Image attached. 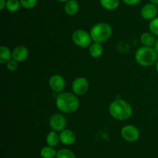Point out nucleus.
I'll return each mask as SVG.
<instances>
[{"mask_svg": "<svg viewBox=\"0 0 158 158\" xmlns=\"http://www.w3.org/2000/svg\"><path fill=\"white\" fill-rule=\"evenodd\" d=\"M57 151L52 147H44L40 150V156L42 158H56Z\"/></svg>", "mask_w": 158, "mask_h": 158, "instance_id": "18", "label": "nucleus"}, {"mask_svg": "<svg viewBox=\"0 0 158 158\" xmlns=\"http://www.w3.org/2000/svg\"><path fill=\"white\" fill-rule=\"evenodd\" d=\"M12 58V53L7 46H0V63L6 64Z\"/></svg>", "mask_w": 158, "mask_h": 158, "instance_id": "16", "label": "nucleus"}, {"mask_svg": "<svg viewBox=\"0 0 158 158\" xmlns=\"http://www.w3.org/2000/svg\"><path fill=\"white\" fill-rule=\"evenodd\" d=\"M150 1H151L152 3H154V4L158 5V0H150Z\"/></svg>", "mask_w": 158, "mask_h": 158, "instance_id": "28", "label": "nucleus"}, {"mask_svg": "<svg viewBox=\"0 0 158 158\" xmlns=\"http://www.w3.org/2000/svg\"><path fill=\"white\" fill-rule=\"evenodd\" d=\"M156 70H157V71L158 73V60L157 61V63H156Z\"/></svg>", "mask_w": 158, "mask_h": 158, "instance_id": "30", "label": "nucleus"}, {"mask_svg": "<svg viewBox=\"0 0 158 158\" xmlns=\"http://www.w3.org/2000/svg\"><path fill=\"white\" fill-rule=\"evenodd\" d=\"M154 49H155V50L157 51L158 54V39L156 40V43L155 45H154Z\"/></svg>", "mask_w": 158, "mask_h": 158, "instance_id": "27", "label": "nucleus"}, {"mask_svg": "<svg viewBox=\"0 0 158 158\" xmlns=\"http://www.w3.org/2000/svg\"><path fill=\"white\" fill-rule=\"evenodd\" d=\"M140 41L143 46L153 47L156 43V39L154 34L151 33H143L140 36Z\"/></svg>", "mask_w": 158, "mask_h": 158, "instance_id": "14", "label": "nucleus"}, {"mask_svg": "<svg viewBox=\"0 0 158 158\" xmlns=\"http://www.w3.org/2000/svg\"><path fill=\"white\" fill-rule=\"evenodd\" d=\"M110 114L117 120H127L133 114L131 104L123 99H117L110 103L109 106Z\"/></svg>", "mask_w": 158, "mask_h": 158, "instance_id": "2", "label": "nucleus"}, {"mask_svg": "<svg viewBox=\"0 0 158 158\" xmlns=\"http://www.w3.org/2000/svg\"><path fill=\"white\" fill-rule=\"evenodd\" d=\"M158 12V9L157 5L154 3H148L145 5L140 11V15L144 20H152L156 18Z\"/></svg>", "mask_w": 158, "mask_h": 158, "instance_id": "10", "label": "nucleus"}, {"mask_svg": "<svg viewBox=\"0 0 158 158\" xmlns=\"http://www.w3.org/2000/svg\"><path fill=\"white\" fill-rule=\"evenodd\" d=\"M29 56V50L25 46H19L12 50V59L17 62H23Z\"/></svg>", "mask_w": 158, "mask_h": 158, "instance_id": "11", "label": "nucleus"}, {"mask_svg": "<svg viewBox=\"0 0 158 158\" xmlns=\"http://www.w3.org/2000/svg\"><path fill=\"white\" fill-rule=\"evenodd\" d=\"M141 1L142 0H123V2L128 6H135V5L140 3Z\"/></svg>", "mask_w": 158, "mask_h": 158, "instance_id": "25", "label": "nucleus"}, {"mask_svg": "<svg viewBox=\"0 0 158 158\" xmlns=\"http://www.w3.org/2000/svg\"><path fill=\"white\" fill-rule=\"evenodd\" d=\"M121 136L127 142H135L140 137V131L133 125H125L122 128Z\"/></svg>", "mask_w": 158, "mask_h": 158, "instance_id": "6", "label": "nucleus"}, {"mask_svg": "<svg viewBox=\"0 0 158 158\" xmlns=\"http://www.w3.org/2000/svg\"><path fill=\"white\" fill-rule=\"evenodd\" d=\"M89 52L91 57H94V58H97V57H100L103 54V47L101 43L94 42L89 46Z\"/></svg>", "mask_w": 158, "mask_h": 158, "instance_id": "15", "label": "nucleus"}, {"mask_svg": "<svg viewBox=\"0 0 158 158\" xmlns=\"http://www.w3.org/2000/svg\"><path fill=\"white\" fill-rule=\"evenodd\" d=\"M57 1H59V2H67V1H69V0H57Z\"/></svg>", "mask_w": 158, "mask_h": 158, "instance_id": "29", "label": "nucleus"}, {"mask_svg": "<svg viewBox=\"0 0 158 158\" xmlns=\"http://www.w3.org/2000/svg\"><path fill=\"white\" fill-rule=\"evenodd\" d=\"M49 87L52 91L57 93H61L64 90L66 82L64 78L60 74H54L49 79Z\"/></svg>", "mask_w": 158, "mask_h": 158, "instance_id": "9", "label": "nucleus"}, {"mask_svg": "<svg viewBox=\"0 0 158 158\" xmlns=\"http://www.w3.org/2000/svg\"><path fill=\"white\" fill-rule=\"evenodd\" d=\"M113 33L112 27L108 23H99L94 25L90 29V37L96 43H103L111 37Z\"/></svg>", "mask_w": 158, "mask_h": 158, "instance_id": "4", "label": "nucleus"}, {"mask_svg": "<svg viewBox=\"0 0 158 158\" xmlns=\"http://www.w3.org/2000/svg\"><path fill=\"white\" fill-rule=\"evenodd\" d=\"M79 8V3L77 0H69L65 4L64 10L68 15H74L78 12Z\"/></svg>", "mask_w": 158, "mask_h": 158, "instance_id": "13", "label": "nucleus"}, {"mask_svg": "<svg viewBox=\"0 0 158 158\" xmlns=\"http://www.w3.org/2000/svg\"><path fill=\"white\" fill-rule=\"evenodd\" d=\"M59 142H60V134H58L56 131L52 130L48 133L47 136H46V143L48 146L54 147L58 145Z\"/></svg>", "mask_w": 158, "mask_h": 158, "instance_id": "17", "label": "nucleus"}, {"mask_svg": "<svg viewBox=\"0 0 158 158\" xmlns=\"http://www.w3.org/2000/svg\"><path fill=\"white\" fill-rule=\"evenodd\" d=\"M60 142L66 146H70L76 141V134L71 129H63L60 133Z\"/></svg>", "mask_w": 158, "mask_h": 158, "instance_id": "12", "label": "nucleus"}, {"mask_svg": "<svg viewBox=\"0 0 158 158\" xmlns=\"http://www.w3.org/2000/svg\"><path fill=\"white\" fill-rule=\"evenodd\" d=\"M6 7V0H0V10L2 11Z\"/></svg>", "mask_w": 158, "mask_h": 158, "instance_id": "26", "label": "nucleus"}, {"mask_svg": "<svg viewBox=\"0 0 158 158\" xmlns=\"http://www.w3.org/2000/svg\"><path fill=\"white\" fill-rule=\"evenodd\" d=\"M89 88V82L85 77H77L73 81L72 90L76 95H82L86 93Z\"/></svg>", "mask_w": 158, "mask_h": 158, "instance_id": "7", "label": "nucleus"}, {"mask_svg": "<svg viewBox=\"0 0 158 158\" xmlns=\"http://www.w3.org/2000/svg\"><path fill=\"white\" fill-rule=\"evenodd\" d=\"M72 40L76 45L83 48H86L90 46L92 42L90 34L82 29L74 31L72 35Z\"/></svg>", "mask_w": 158, "mask_h": 158, "instance_id": "5", "label": "nucleus"}, {"mask_svg": "<svg viewBox=\"0 0 158 158\" xmlns=\"http://www.w3.org/2000/svg\"><path fill=\"white\" fill-rule=\"evenodd\" d=\"M119 0H100V3L103 8L109 11L114 10L119 6Z\"/></svg>", "mask_w": 158, "mask_h": 158, "instance_id": "19", "label": "nucleus"}, {"mask_svg": "<svg viewBox=\"0 0 158 158\" xmlns=\"http://www.w3.org/2000/svg\"><path fill=\"white\" fill-rule=\"evenodd\" d=\"M49 125L54 131L61 132L66 126V119L62 114H54L49 119Z\"/></svg>", "mask_w": 158, "mask_h": 158, "instance_id": "8", "label": "nucleus"}, {"mask_svg": "<svg viewBox=\"0 0 158 158\" xmlns=\"http://www.w3.org/2000/svg\"><path fill=\"white\" fill-rule=\"evenodd\" d=\"M149 29L151 33L154 34V36H158V17L151 20V23L149 24Z\"/></svg>", "mask_w": 158, "mask_h": 158, "instance_id": "22", "label": "nucleus"}, {"mask_svg": "<svg viewBox=\"0 0 158 158\" xmlns=\"http://www.w3.org/2000/svg\"><path fill=\"white\" fill-rule=\"evenodd\" d=\"M56 105L62 112L72 113L77 111L80 105V101L75 94L61 92L56 99Z\"/></svg>", "mask_w": 158, "mask_h": 158, "instance_id": "1", "label": "nucleus"}, {"mask_svg": "<svg viewBox=\"0 0 158 158\" xmlns=\"http://www.w3.org/2000/svg\"><path fill=\"white\" fill-rule=\"evenodd\" d=\"M21 6L27 9H32L37 5L38 0H19Z\"/></svg>", "mask_w": 158, "mask_h": 158, "instance_id": "23", "label": "nucleus"}, {"mask_svg": "<svg viewBox=\"0 0 158 158\" xmlns=\"http://www.w3.org/2000/svg\"><path fill=\"white\" fill-rule=\"evenodd\" d=\"M56 158H76V155L69 149H60L57 151Z\"/></svg>", "mask_w": 158, "mask_h": 158, "instance_id": "21", "label": "nucleus"}, {"mask_svg": "<svg viewBox=\"0 0 158 158\" xmlns=\"http://www.w3.org/2000/svg\"><path fill=\"white\" fill-rule=\"evenodd\" d=\"M6 68L9 71H15L18 68V62L16 60H13V59H11L9 61L6 63Z\"/></svg>", "mask_w": 158, "mask_h": 158, "instance_id": "24", "label": "nucleus"}, {"mask_svg": "<svg viewBox=\"0 0 158 158\" xmlns=\"http://www.w3.org/2000/svg\"><path fill=\"white\" fill-rule=\"evenodd\" d=\"M158 54L151 46H143L138 48L135 53V60L140 65L149 67L157 63Z\"/></svg>", "mask_w": 158, "mask_h": 158, "instance_id": "3", "label": "nucleus"}, {"mask_svg": "<svg viewBox=\"0 0 158 158\" xmlns=\"http://www.w3.org/2000/svg\"><path fill=\"white\" fill-rule=\"evenodd\" d=\"M21 7L19 0H7L6 1V9L11 12H15L19 11Z\"/></svg>", "mask_w": 158, "mask_h": 158, "instance_id": "20", "label": "nucleus"}]
</instances>
